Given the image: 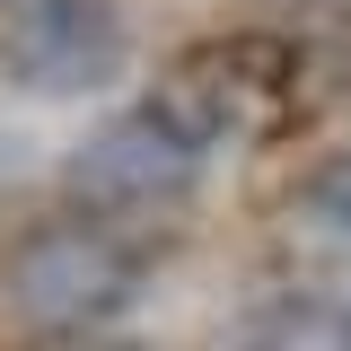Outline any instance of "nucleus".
<instances>
[{
    "mask_svg": "<svg viewBox=\"0 0 351 351\" xmlns=\"http://www.w3.org/2000/svg\"><path fill=\"white\" fill-rule=\"evenodd\" d=\"M9 307L44 325V334H80V325H106L123 316L132 290H141V255L106 228H44L18 246V263L0 272Z\"/></svg>",
    "mask_w": 351,
    "mask_h": 351,
    "instance_id": "nucleus-1",
    "label": "nucleus"
},
{
    "mask_svg": "<svg viewBox=\"0 0 351 351\" xmlns=\"http://www.w3.org/2000/svg\"><path fill=\"white\" fill-rule=\"evenodd\" d=\"M0 71L44 97H88L123 71V18L106 0H18L0 27Z\"/></svg>",
    "mask_w": 351,
    "mask_h": 351,
    "instance_id": "nucleus-2",
    "label": "nucleus"
},
{
    "mask_svg": "<svg viewBox=\"0 0 351 351\" xmlns=\"http://www.w3.org/2000/svg\"><path fill=\"white\" fill-rule=\"evenodd\" d=\"M193 167H202V149H184V141L141 106V114H123V123H106L97 141H80L71 193H80L88 211H149V202L193 193Z\"/></svg>",
    "mask_w": 351,
    "mask_h": 351,
    "instance_id": "nucleus-3",
    "label": "nucleus"
},
{
    "mask_svg": "<svg viewBox=\"0 0 351 351\" xmlns=\"http://www.w3.org/2000/svg\"><path fill=\"white\" fill-rule=\"evenodd\" d=\"M237 351H351V299H263L237 325Z\"/></svg>",
    "mask_w": 351,
    "mask_h": 351,
    "instance_id": "nucleus-4",
    "label": "nucleus"
},
{
    "mask_svg": "<svg viewBox=\"0 0 351 351\" xmlns=\"http://www.w3.org/2000/svg\"><path fill=\"white\" fill-rule=\"evenodd\" d=\"M307 219H316V228L343 246V263H351V167H334L316 193H307Z\"/></svg>",
    "mask_w": 351,
    "mask_h": 351,
    "instance_id": "nucleus-5",
    "label": "nucleus"
}]
</instances>
